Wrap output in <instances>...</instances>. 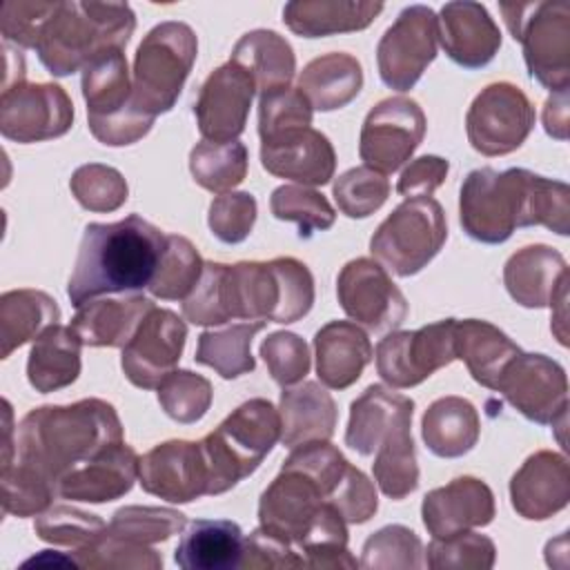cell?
Returning <instances> with one entry per match:
<instances>
[{
	"instance_id": "35",
	"label": "cell",
	"mask_w": 570,
	"mask_h": 570,
	"mask_svg": "<svg viewBox=\"0 0 570 570\" xmlns=\"http://www.w3.org/2000/svg\"><path fill=\"white\" fill-rule=\"evenodd\" d=\"M481 434V421L474 405L461 396H441L423 414L421 436L425 448L441 459L468 454Z\"/></svg>"
},
{
	"instance_id": "4",
	"label": "cell",
	"mask_w": 570,
	"mask_h": 570,
	"mask_svg": "<svg viewBox=\"0 0 570 570\" xmlns=\"http://www.w3.org/2000/svg\"><path fill=\"white\" fill-rule=\"evenodd\" d=\"M414 401L383 385H370L352 405L345 445L361 456H372L379 490L399 501L419 485V465L412 441Z\"/></svg>"
},
{
	"instance_id": "13",
	"label": "cell",
	"mask_w": 570,
	"mask_h": 570,
	"mask_svg": "<svg viewBox=\"0 0 570 570\" xmlns=\"http://www.w3.org/2000/svg\"><path fill=\"white\" fill-rule=\"evenodd\" d=\"M534 127V107L521 87L492 82L476 94L465 116L468 140L483 156L519 149Z\"/></svg>"
},
{
	"instance_id": "49",
	"label": "cell",
	"mask_w": 570,
	"mask_h": 570,
	"mask_svg": "<svg viewBox=\"0 0 570 570\" xmlns=\"http://www.w3.org/2000/svg\"><path fill=\"white\" fill-rule=\"evenodd\" d=\"M69 187L80 207L96 214L116 212L129 196L125 176L118 169L100 163L78 167L71 174Z\"/></svg>"
},
{
	"instance_id": "2",
	"label": "cell",
	"mask_w": 570,
	"mask_h": 570,
	"mask_svg": "<svg viewBox=\"0 0 570 570\" xmlns=\"http://www.w3.org/2000/svg\"><path fill=\"white\" fill-rule=\"evenodd\" d=\"M165 238L156 225L138 214L116 223H89L67 285L71 305L82 307L102 294L149 287L165 249Z\"/></svg>"
},
{
	"instance_id": "59",
	"label": "cell",
	"mask_w": 570,
	"mask_h": 570,
	"mask_svg": "<svg viewBox=\"0 0 570 570\" xmlns=\"http://www.w3.org/2000/svg\"><path fill=\"white\" fill-rule=\"evenodd\" d=\"M543 127L557 140L568 138V91H557L546 100Z\"/></svg>"
},
{
	"instance_id": "36",
	"label": "cell",
	"mask_w": 570,
	"mask_h": 570,
	"mask_svg": "<svg viewBox=\"0 0 570 570\" xmlns=\"http://www.w3.org/2000/svg\"><path fill=\"white\" fill-rule=\"evenodd\" d=\"M363 87L361 62L343 51L325 53L305 65L298 76V89L312 109L334 111L350 105Z\"/></svg>"
},
{
	"instance_id": "12",
	"label": "cell",
	"mask_w": 570,
	"mask_h": 570,
	"mask_svg": "<svg viewBox=\"0 0 570 570\" xmlns=\"http://www.w3.org/2000/svg\"><path fill=\"white\" fill-rule=\"evenodd\" d=\"M454 327L456 318H443L419 330H392L376 345L379 376L401 390L423 383L456 358Z\"/></svg>"
},
{
	"instance_id": "52",
	"label": "cell",
	"mask_w": 570,
	"mask_h": 570,
	"mask_svg": "<svg viewBox=\"0 0 570 570\" xmlns=\"http://www.w3.org/2000/svg\"><path fill=\"white\" fill-rule=\"evenodd\" d=\"M312 125V105L301 89H276L261 96L258 102V136L274 138L283 131Z\"/></svg>"
},
{
	"instance_id": "50",
	"label": "cell",
	"mask_w": 570,
	"mask_h": 570,
	"mask_svg": "<svg viewBox=\"0 0 570 570\" xmlns=\"http://www.w3.org/2000/svg\"><path fill=\"white\" fill-rule=\"evenodd\" d=\"M332 194L347 218H367L387 200L390 180L367 165L352 167L336 178Z\"/></svg>"
},
{
	"instance_id": "24",
	"label": "cell",
	"mask_w": 570,
	"mask_h": 570,
	"mask_svg": "<svg viewBox=\"0 0 570 570\" xmlns=\"http://www.w3.org/2000/svg\"><path fill=\"white\" fill-rule=\"evenodd\" d=\"M421 517L432 537L483 528L494 519V494L476 476H456L423 497Z\"/></svg>"
},
{
	"instance_id": "10",
	"label": "cell",
	"mask_w": 570,
	"mask_h": 570,
	"mask_svg": "<svg viewBox=\"0 0 570 570\" xmlns=\"http://www.w3.org/2000/svg\"><path fill=\"white\" fill-rule=\"evenodd\" d=\"M82 98L87 102L89 131L102 145H134L154 125V118L131 107L129 69L122 49H109L82 69Z\"/></svg>"
},
{
	"instance_id": "42",
	"label": "cell",
	"mask_w": 570,
	"mask_h": 570,
	"mask_svg": "<svg viewBox=\"0 0 570 570\" xmlns=\"http://www.w3.org/2000/svg\"><path fill=\"white\" fill-rule=\"evenodd\" d=\"M0 485L2 512L13 517H38L51 508V499L58 494L53 481L22 461H16V465H2Z\"/></svg>"
},
{
	"instance_id": "22",
	"label": "cell",
	"mask_w": 570,
	"mask_h": 570,
	"mask_svg": "<svg viewBox=\"0 0 570 570\" xmlns=\"http://www.w3.org/2000/svg\"><path fill=\"white\" fill-rule=\"evenodd\" d=\"M261 165L272 176L314 187L332 180L336 154L325 134L301 127L261 140Z\"/></svg>"
},
{
	"instance_id": "54",
	"label": "cell",
	"mask_w": 570,
	"mask_h": 570,
	"mask_svg": "<svg viewBox=\"0 0 570 570\" xmlns=\"http://www.w3.org/2000/svg\"><path fill=\"white\" fill-rule=\"evenodd\" d=\"M261 356L272 379L283 387L298 383L309 372V347L294 332H272L261 343Z\"/></svg>"
},
{
	"instance_id": "31",
	"label": "cell",
	"mask_w": 570,
	"mask_h": 570,
	"mask_svg": "<svg viewBox=\"0 0 570 570\" xmlns=\"http://www.w3.org/2000/svg\"><path fill=\"white\" fill-rule=\"evenodd\" d=\"M245 537L238 523L227 519L191 521L176 546L174 561L183 570L240 568Z\"/></svg>"
},
{
	"instance_id": "51",
	"label": "cell",
	"mask_w": 570,
	"mask_h": 570,
	"mask_svg": "<svg viewBox=\"0 0 570 570\" xmlns=\"http://www.w3.org/2000/svg\"><path fill=\"white\" fill-rule=\"evenodd\" d=\"M423 546L405 525H385L363 543L361 568H421Z\"/></svg>"
},
{
	"instance_id": "40",
	"label": "cell",
	"mask_w": 570,
	"mask_h": 570,
	"mask_svg": "<svg viewBox=\"0 0 570 570\" xmlns=\"http://www.w3.org/2000/svg\"><path fill=\"white\" fill-rule=\"evenodd\" d=\"M189 171L203 189L225 194L247 176V147L238 140H200L189 154Z\"/></svg>"
},
{
	"instance_id": "14",
	"label": "cell",
	"mask_w": 570,
	"mask_h": 570,
	"mask_svg": "<svg viewBox=\"0 0 570 570\" xmlns=\"http://www.w3.org/2000/svg\"><path fill=\"white\" fill-rule=\"evenodd\" d=\"M494 390L528 421L566 430L568 379L550 356L519 352L505 365Z\"/></svg>"
},
{
	"instance_id": "19",
	"label": "cell",
	"mask_w": 570,
	"mask_h": 570,
	"mask_svg": "<svg viewBox=\"0 0 570 570\" xmlns=\"http://www.w3.org/2000/svg\"><path fill=\"white\" fill-rule=\"evenodd\" d=\"M187 325L176 312L154 307L122 347L120 365L127 381L140 390L158 387L180 361Z\"/></svg>"
},
{
	"instance_id": "43",
	"label": "cell",
	"mask_w": 570,
	"mask_h": 570,
	"mask_svg": "<svg viewBox=\"0 0 570 570\" xmlns=\"http://www.w3.org/2000/svg\"><path fill=\"white\" fill-rule=\"evenodd\" d=\"M269 209L278 220H292L298 225V236L309 238L314 232L330 229L334 225V207L330 200L305 185H281L269 196Z\"/></svg>"
},
{
	"instance_id": "1",
	"label": "cell",
	"mask_w": 570,
	"mask_h": 570,
	"mask_svg": "<svg viewBox=\"0 0 570 570\" xmlns=\"http://www.w3.org/2000/svg\"><path fill=\"white\" fill-rule=\"evenodd\" d=\"M463 232L485 245L505 243L517 227L543 225L559 236L570 229V189L561 180L510 167L472 169L459 194Z\"/></svg>"
},
{
	"instance_id": "23",
	"label": "cell",
	"mask_w": 570,
	"mask_h": 570,
	"mask_svg": "<svg viewBox=\"0 0 570 570\" xmlns=\"http://www.w3.org/2000/svg\"><path fill=\"white\" fill-rule=\"evenodd\" d=\"M570 465L552 450L530 454L510 479V501L519 517L543 521L568 505Z\"/></svg>"
},
{
	"instance_id": "38",
	"label": "cell",
	"mask_w": 570,
	"mask_h": 570,
	"mask_svg": "<svg viewBox=\"0 0 570 570\" xmlns=\"http://www.w3.org/2000/svg\"><path fill=\"white\" fill-rule=\"evenodd\" d=\"M58 318L60 309L47 292H4L0 296V358H9L13 350L38 338L47 327L56 325Z\"/></svg>"
},
{
	"instance_id": "29",
	"label": "cell",
	"mask_w": 570,
	"mask_h": 570,
	"mask_svg": "<svg viewBox=\"0 0 570 570\" xmlns=\"http://www.w3.org/2000/svg\"><path fill=\"white\" fill-rule=\"evenodd\" d=\"M154 307L156 305L140 294L94 298L78 307L71 327L89 347H125Z\"/></svg>"
},
{
	"instance_id": "37",
	"label": "cell",
	"mask_w": 570,
	"mask_h": 570,
	"mask_svg": "<svg viewBox=\"0 0 570 570\" xmlns=\"http://www.w3.org/2000/svg\"><path fill=\"white\" fill-rule=\"evenodd\" d=\"M229 60L252 76L261 96L289 87L296 71L294 49L272 29L247 31L236 42Z\"/></svg>"
},
{
	"instance_id": "16",
	"label": "cell",
	"mask_w": 570,
	"mask_h": 570,
	"mask_svg": "<svg viewBox=\"0 0 570 570\" xmlns=\"http://www.w3.org/2000/svg\"><path fill=\"white\" fill-rule=\"evenodd\" d=\"M436 13L425 4L405 7L376 47L381 80L396 91L412 89L436 58Z\"/></svg>"
},
{
	"instance_id": "56",
	"label": "cell",
	"mask_w": 570,
	"mask_h": 570,
	"mask_svg": "<svg viewBox=\"0 0 570 570\" xmlns=\"http://www.w3.org/2000/svg\"><path fill=\"white\" fill-rule=\"evenodd\" d=\"M332 503L347 523H365L374 517V512L379 508L374 483L352 463H350Z\"/></svg>"
},
{
	"instance_id": "17",
	"label": "cell",
	"mask_w": 570,
	"mask_h": 570,
	"mask_svg": "<svg viewBox=\"0 0 570 570\" xmlns=\"http://www.w3.org/2000/svg\"><path fill=\"white\" fill-rule=\"evenodd\" d=\"M73 125V102L60 85L18 82L2 89L0 131L13 142H40L65 136Z\"/></svg>"
},
{
	"instance_id": "47",
	"label": "cell",
	"mask_w": 570,
	"mask_h": 570,
	"mask_svg": "<svg viewBox=\"0 0 570 570\" xmlns=\"http://www.w3.org/2000/svg\"><path fill=\"white\" fill-rule=\"evenodd\" d=\"M76 568H120V570H160L163 557L142 543H134L120 537L105 534L82 550L69 552Z\"/></svg>"
},
{
	"instance_id": "45",
	"label": "cell",
	"mask_w": 570,
	"mask_h": 570,
	"mask_svg": "<svg viewBox=\"0 0 570 570\" xmlns=\"http://www.w3.org/2000/svg\"><path fill=\"white\" fill-rule=\"evenodd\" d=\"M33 530L38 539L47 543L82 550L98 541L105 534L107 525L98 514L69 505H51L42 514H38Z\"/></svg>"
},
{
	"instance_id": "32",
	"label": "cell",
	"mask_w": 570,
	"mask_h": 570,
	"mask_svg": "<svg viewBox=\"0 0 570 570\" xmlns=\"http://www.w3.org/2000/svg\"><path fill=\"white\" fill-rule=\"evenodd\" d=\"M519 352L521 347L497 325L479 318L456 321L454 354L468 365L472 379L479 385L494 390L505 365Z\"/></svg>"
},
{
	"instance_id": "33",
	"label": "cell",
	"mask_w": 570,
	"mask_h": 570,
	"mask_svg": "<svg viewBox=\"0 0 570 570\" xmlns=\"http://www.w3.org/2000/svg\"><path fill=\"white\" fill-rule=\"evenodd\" d=\"M383 11V2L354 0H294L283 9L285 24L303 38L361 31Z\"/></svg>"
},
{
	"instance_id": "39",
	"label": "cell",
	"mask_w": 570,
	"mask_h": 570,
	"mask_svg": "<svg viewBox=\"0 0 570 570\" xmlns=\"http://www.w3.org/2000/svg\"><path fill=\"white\" fill-rule=\"evenodd\" d=\"M263 327L265 321H249L203 332L198 336L194 361L212 367L223 379H238L256 367L252 356V341Z\"/></svg>"
},
{
	"instance_id": "27",
	"label": "cell",
	"mask_w": 570,
	"mask_h": 570,
	"mask_svg": "<svg viewBox=\"0 0 570 570\" xmlns=\"http://www.w3.org/2000/svg\"><path fill=\"white\" fill-rule=\"evenodd\" d=\"M568 283L570 272L566 258L548 245L521 247L503 267V285L523 307H548Z\"/></svg>"
},
{
	"instance_id": "25",
	"label": "cell",
	"mask_w": 570,
	"mask_h": 570,
	"mask_svg": "<svg viewBox=\"0 0 570 570\" xmlns=\"http://www.w3.org/2000/svg\"><path fill=\"white\" fill-rule=\"evenodd\" d=\"M140 459L122 441L107 445L96 456L82 461L58 481V494L69 501L105 503L120 499L138 479Z\"/></svg>"
},
{
	"instance_id": "15",
	"label": "cell",
	"mask_w": 570,
	"mask_h": 570,
	"mask_svg": "<svg viewBox=\"0 0 570 570\" xmlns=\"http://www.w3.org/2000/svg\"><path fill=\"white\" fill-rule=\"evenodd\" d=\"M425 125L423 109L407 96H392L376 102L361 127V160L381 174L396 171L421 145Z\"/></svg>"
},
{
	"instance_id": "30",
	"label": "cell",
	"mask_w": 570,
	"mask_h": 570,
	"mask_svg": "<svg viewBox=\"0 0 570 570\" xmlns=\"http://www.w3.org/2000/svg\"><path fill=\"white\" fill-rule=\"evenodd\" d=\"M281 441L296 448L309 441H330L336 428V403L327 390L305 381L281 394Z\"/></svg>"
},
{
	"instance_id": "26",
	"label": "cell",
	"mask_w": 570,
	"mask_h": 570,
	"mask_svg": "<svg viewBox=\"0 0 570 570\" xmlns=\"http://www.w3.org/2000/svg\"><path fill=\"white\" fill-rule=\"evenodd\" d=\"M436 38L450 60L465 69H481L497 56L501 31L479 2H448L436 18Z\"/></svg>"
},
{
	"instance_id": "7",
	"label": "cell",
	"mask_w": 570,
	"mask_h": 570,
	"mask_svg": "<svg viewBox=\"0 0 570 570\" xmlns=\"http://www.w3.org/2000/svg\"><path fill=\"white\" fill-rule=\"evenodd\" d=\"M281 439V414L267 399L240 403L200 445L207 463V494H223L256 472Z\"/></svg>"
},
{
	"instance_id": "6",
	"label": "cell",
	"mask_w": 570,
	"mask_h": 570,
	"mask_svg": "<svg viewBox=\"0 0 570 570\" xmlns=\"http://www.w3.org/2000/svg\"><path fill=\"white\" fill-rule=\"evenodd\" d=\"M134 29L136 16L125 2H60L36 51L49 73L69 76L109 49H125Z\"/></svg>"
},
{
	"instance_id": "18",
	"label": "cell",
	"mask_w": 570,
	"mask_h": 570,
	"mask_svg": "<svg viewBox=\"0 0 570 570\" xmlns=\"http://www.w3.org/2000/svg\"><path fill=\"white\" fill-rule=\"evenodd\" d=\"M336 296L343 312L372 332H392L407 316L403 292L372 258L345 263L336 278Z\"/></svg>"
},
{
	"instance_id": "55",
	"label": "cell",
	"mask_w": 570,
	"mask_h": 570,
	"mask_svg": "<svg viewBox=\"0 0 570 570\" xmlns=\"http://www.w3.org/2000/svg\"><path fill=\"white\" fill-rule=\"evenodd\" d=\"M60 2H42V0H11L4 2L0 9V31L7 45L16 47H33L40 40L45 24L58 11Z\"/></svg>"
},
{
	"instance_id": "46",
	"label": "cell",
	"mask_w": 570,
	"mask_h": 570,
	"mask_svg": "<svg viewBox=\"0 0 570 570\" xmlns=\"http://www.w3.org/2000/svg\"><path fill=\"white\" fill-rule=\"evenodd\" d=\"M494 541L470 530L450 537H434L425 550V563L432 570H488L494 566Z\"/></svg>"
},
{
	"instance_id": "20",
	"label": "cell",
	"mask_w": 570,
	"mask_h": 570,
	"mask_svg": "<svg viewBox=\"0 0 570 570\" xmlns=\"http://www.w3.org/2000/svg\"><path fill=\"white\" fill-rule=\"evenodd\" d=\"M254 94L256 85L243 67L229 60L214 69L203 82L194 105L203 138L212 142L236 140L245 131Z\"/></svg>"
},
{
	"instance_id": "3",
	"label": "cell",
	"mask_w": 570,
	"mask_h": 570,
	"mask_svg": "<svg viewBox=\"0 0 570 570\" xmlns=\"http://www.w3.org/2000/svg\"><path fill=\"white\" fill-rule=\"evenodd\" d=\"M122 441V425L111 403L82 399L71 405H42L18 425L16 456L56 483L82 461Z\"/></svg>"
},
{
	"instance_id": "34",
	"label": "cell",
	"mask_w": 570,
	"mask_h": 570,
	"mask_svg": "<svg viewBox=\"0 0 570 570\" xmlns=\"http://www.w3.org/2000/svg\"><path fill=\"white\" fill-rule=\"evenodd\" d=\"M82 338L71 325L47 327L31 345L27 358V379L40 394L71 385L80 374Z\"/></svg>"
},
{
	"instance_id": "28",
	"label": "cell",
	"mask_w": 570,
	"mask_h": 570,
	"mask_svg": "<svg viewBox=\"0 0 570 570\" xmlns=\"http://www.w3.org/2000/svg\"><path fill=\"white\" fill-rule=\"evenodd\" d=\"M314 354L321 383L330 390H345L361 379L374 350L356 323L330 321L314 336Z\"/></svg>"
},
{
	"instance_id": "8",
	"label": "cell",
	"mask_w": 570,
	"mask_h": 570,
	"mask_svg": "<svg viewBox=\"0 0 570 570\" xmlns=\"http://www.w3.org/2000/svg\"><path fill=\"white\" fill-rule=\"evenodd\" d=\"M196 53L198 40L189 24L178 20L156 24L136 49L131 107L154 120L171 111Z\"/></svg>"
},
{
	"instance_id": "21",
	"label": "cell",
	"mask_w": 570,
	"mask_h": 570,
	"mask_svg": "<svg viewBox=\"0 0 570 570\" xmlns=\"http://www.w3.org/2000/svg\"><path fill=\"white\" fill-rule=\"evenodd\" d=\"M145 492L169 503H189L207 494V463L200 441H165L151 448L138 465Z\"/></svg>"
},
{
	"instance_id": "58",
	"label": "cell",
	"mask_w": 570,
	"mask_h": 570,
	"mask_svg": "<svg viewBox=\"0 0 570 570\" xmlns=\"http://www.w3.org/2000/svg\"><path fill=\"white\" fill-rule=\"evenodd\" d=\"M450 169V163L441 156H421L412 160L399 183L396 191L405 198H416V196H432V191L445 180Z\"/></svg>"
},
{
	"instance_id": "41",
	"label": "cell",
	"mask_w": 570,
	"mask_h": 570,
	"mask_svg": "<svg viewBox=\"0 0 570 570\" xmlns=\"http://www.w3.org/2000/svg\"><path fill=\"white\" fill-rule=\"evenodd\" d=\"M205 261L189 238L169 234L165 238V249L158 261L156 274L149 283V292L163 301H185L189 292L200 281Z\"/></svg>"
},
{
	"instance_id": "53",
	"label": "cell",
	"mask_w": 570,
	"mask_h": 570,
	"mask_svg": "<svg viewBox=\"0 0 570 570\" xmlns=\"http://www.w3.org/2000/svg\"><path fill=\"white\" fill-rule=\"evenodd\" d=\"M256 198L247 191H225L209 205V229L227 245L243 243L256 223Z\"/></svg>"
},
{
	"instance_id": "48",
	"label": "cell",
	"mask_w": 570,
	"mask_h": 570,
	"mask_svg": "<svg viewBox=\"0 0 570 570\" xmlns=\"http://www.w3.org/2000/svg\"><path fill=\"white\" fill-rule=\"evenodd\" d=\"M158 403L178 423L200 421L212 405V383L189 370H174L158 387Z\"/></svg>"
},
{
	"instance_id": "44",
	"label": "cell",
	"mask_w": 570,
	"mask_h": 570,
	"mask_svg": "<svg viewBox=\"0 0 570 570\" xmlns=\"http://www.w3.org/2000/svg\"><path fill=\"white\" fill-rule=\"evenodd\" d=\"M185 523V514L171 508L125 505L114 512L107 530L114 537L142 546H154L158 541H167L171 534H178Z\"/></svg>"
},
{
	"instance_id": "9",
	"label": "cell",
	"mask_w": 570,
	"mask_h": 570,
	"mask_svg": "<svg viewBox=\"0 0 570 570\" xmlns=\"http://www.w3.org/2000/svg\"><path fill=\"white\" fill-rule=\"evenodd\" d=\"M499 11L514 40L523 45L530 76L552 94L570 85V2H501Z\"/></svg>"
},
{
	"instance_id": "5",
	"label": "cell",
	"mask_w": 570,
	"mask_h": 570,
	"mask_svg": "<svg viewBox=\"0 0 570 570\" xmlns=\"http://www.w3.org/2000/svg\"><path fill=\"white\" fill-rule=\"evenodd\" d=\"M314 305V276L305 263L281 256L272 261L218 263L220 321L296 323Z\"/></svg>"
},
{
	"instance_id": "57",
	"label": "cell",
	"mask_w": 570,
	"mask_h": 570,
	"mask_svg": "<svg viewBox=\"0 0 570 570\" xmlns=\"http://www.w3.org/2000/svg\"><path fill=\"white\" fill-rule=\"evenodd\" d=\"M240 568H303V559L281 537L256 528L245 539Z\"/></svg>"
},
{
	"instance_id": "11",
	"label": "cell",
	"mask_w": 570,
	"mask_h": 570,
	"mask_svg": "<svg viewBox=\"0 0 570 570\" xmlns=\"http://www.w3.org/2000/svg\"><path fill=\"white\" fill-rule=\"evenodd\" d=\"M448 223L432 196L405 198L374 232L372 256L396 276L419 274L443 247Z\"/></svg>"
}]
</instances>
